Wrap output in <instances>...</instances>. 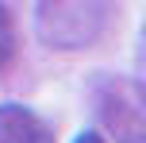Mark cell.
Masks as SVG:
<instances>
[{
    "mask_svg": "<svg viewBox=\"0 0 146 143\" xmlns=\"http://www.w3.org/2000/svg\"><path fill=\"white\" fill-rule=\"evenodd\" d=\"M0 143H58L54 128L27 105H0Z\"/></svg>",
    "mask_w": 146,
    "mask_h": 143,
    "instance_id": "2",
    "label": "cell"
},
{
    "mask_svg": "<svg viewBox=\"0 0 146 143\" xmlns=\"http://www.w3.org/2000/svg\"><path fill=\"white\" fill-rule=\"evenodd\" d=\"M108 23L104 0H38L35 27L38 39L54 50H85L100 39Z\"/></svg>",
    "mask_w": 146,
    "mask_h": 143,
    "instance_id": "1",
    "label": "cell"
},
{
    "mask_svg": "<svg viewBox=\"0 0 146 143\" xmlns=\"http://www.w3.org/2000/svg\"><path fill=\"white\" fill-rule=\"evenodd\" d=\"M104 120L119 143H146V116L127 105H104Z\"/></svg>",
    "mask_w": 146,
    "mask_h": 143,
    "instance_id": "3",
    "label": "cell"
},
{
    "mask_svg": "<svg viewBox=\"0 0 146 143\" xmlns=\"http://www.w3.org/2000/svg\"><path fill=\"white\" fill-rule=\"evenodd\" d=\"M73 143H108V139H104L100 132H77V139H73Z\"/></svg>",
    "mask_w": 146,
    "mask_h": 143,
    "instance_id": "5",
    "label": "cell"
},
{
    "mask_svg": "<svg viewBox=\"0 0 146 143\" xmlns=\"http://www.w3.org/2000/svg\"><path fill=\"white\" fill-rule=\"evenodd\" d=\"M15 58V19L8 12V4L0 0V70Z\"/></svg>",
    "mask_w": 146,
    "mask_h": 143,
    "instance_id": "4",
    "label": "cell"
},
{
    "mask_svg": "<svg viewBox=\"0 0 146 143\" xmlns=\"http://www.w3.org/2000/svg\"><path fill=\"white\" fill-rule=\"evenodd\" d=\"M142 66H146V23H142Z\"/></svg>",
    "mask_w": 146,
    "mask_h": 143,
    "instance_id": "6",
    "label": "cell"
}]
</instances>
